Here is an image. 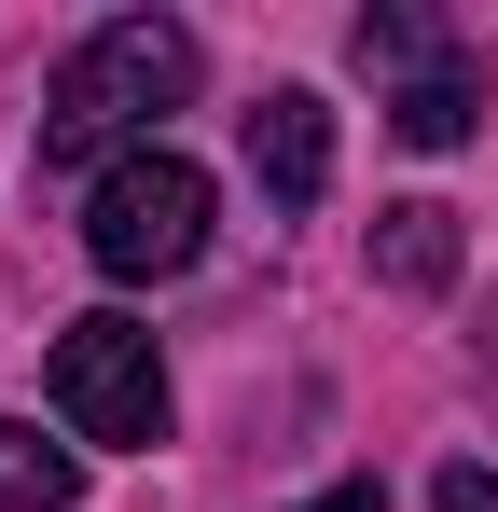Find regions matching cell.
<instances>
[{"instance_id": "1", "label": "cell", "mask_w": 498, "mask_h": 512, "mask_svg": "<svg viewBox=\"0 0 498 512\" xmlns=\"http://www.w3.org/2000/svg\"><path fill=\"white\" fill-rule=\"evenodd\" d=\"M180 97H194V28L180 14H111L42 97V167L111 180L125 153H153V111H180Z\"/></svg>"}, {"instance_id": "2", "label": "cell", "mask_w": 498, "mask_h": 512, "mask_svg": "<svg viewBox=\"0 0 498 512\" xmlns=\"http://www.w3.org/2000/svg\"><path fill=\"white\" fill-rule=\"evenodd\" d=\"M83 250L97 277H125V291H153V277H194L208 263V167L194 153H125V167L97 180V208H83Z\"/></svg>"}, {"instance_id": "3", "label": "cell", "mask_w": 498, "mask_h": 512, "mask_svg": "<svg viewBox=\"0 0 498 512\" xmlns=\"http://www.w3.org/2000/svg\"><path fill=\"white\" fill-rule=\"evenodd\" d=\"M56 416H70V443H111V457H139V443H166V360L139 319H70L56 333Z\"/></svg>"}, {"instance_id": "4", "label": "cell", "mask_w": 498, "mask_h": 512, "mask_svg": "<svg viewBox=\"0 0 498 512\" xmlns=\"http://www.w3.org/2000/svg\"><path fill=\"white\" fill-rule=\"evenodd\" d=\"M249 180H263V208H319L332 194V111L305 84H277L249 111Z\"/></svg>"}, {"instance_id": "5", "label": "cell", "mask_w": 498, "mask_h": 512, "mask_svg": "<svg viewBox=\"0 0 498 512\" xmlns=\"http://www.w3.org/2000/svg\"><path fill=\"white\" fill-rule=\"evenodd\" d=\"M457 263H471V236H457V208H429V194H402V208H374V277L388 291H457Z\"/></svg>"}, {"instance_id": "6", "label": "cell", "mask_w": 498, "mask_h": 512, "mask_svg": "<svg viewBox=\"0 0 498 512\" xmlns=\"http://www.w3.org/2000/svg\"><path fill=\"white\" fill-rule=\"evenodd\" d=\"M471 111H485V56H471V42H457L443 70H415V84L388 97V125H402L415 153H457V139H471Z\"/></svg>"}, {"instance_id": "7", "label": "cell", "mask_w": 498, "mask_h": 512, "mask_svg": "<svg viewBox=\"0 0 498 512\" xmlns=\"http://www.w3.org/2000/svg\"><path fill=\"white\" fill-rule=\"evenodd\" d=\"M70 499H83V457L42 443L28 416H0V512H70Z\"/></svg>"}, {"instance_id": "8", "label": "cell", "mask_w": 498, "mask_h": 512, "mask_svg": "<svg viewBox=\"0 0 498 512\" xmlns=\"http://www.w3.org/2000/svg\"><path fill=\"white\" fill-rule=\"evenodd\" d=\"M346 56H360L374 84H415V70H443L457 42H443L429 14H402V0H388V14H360V28H346Z\"/></svg>"}, {"instance_id": "9", "label": "cell", "mask_w": 498, "mask_h": 512, "mask_svg": "<svg viewBox=\"0 0 498 512\" xmlns=\"http://www.w3.org/2000/svg\"><path fill=\"white\" fill-rule=\"evenodd\" d=\"M429 512H498V471H485V457H443V485H429Z\"/></svg>"}, {"instance_id": "10", "label": "cell", "mask_w": 498, "mask_h": 512, "mask_svg": "<svg viewBox=\"0 0 498 512\" xmlns=\"http://www.w3.org/2000/svg\"><path fill=\"white\" fill-rule=\"evenodd\" d=\"M305 512H388V485H374V471H346V485H319Z\"/></svg>"}]
</instances>
